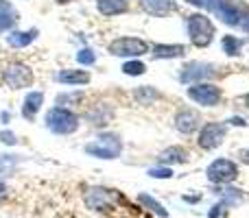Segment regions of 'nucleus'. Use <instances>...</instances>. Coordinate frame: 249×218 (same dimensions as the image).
<instances>
[{"label":"nucleus","mask_w":249,"mask_h":218,"mask_svg":"<svg viewBox=\"0 0 249 218\" xmlns=\"http://www.w3.org/2000/svg\"><path fill=\"white\" fill-rule=\"evenodd\" d=\"M79 116L68 107H53L46 114V129L55 135H70L79 129Z\"/></svg>","instance_id":"1"},{"label":"nucleus","mask_w":249,"mask_h":218,"mask_svg":"<svg viewBox=\"0 0 249 218\" xmlns=\"http://www.w3.org/2000/svg\"><path fill=\"white\" fill-rule=\"evenodd\" d=\"M186 29H188L190 42L197 48L210 46L212 39H214V24H212V20L208 16H203V13H193V16H188Z\"/></svg>","instance_id":"2"},{"label":"nucleus","mask_w":249,"mask_h":218,"mask_svg":"<svg viewBox=\"0 0 249 218\" xmlns=\"http://www.w3.org/2000/svg\"><path fill=\"white\" fill-rule=\"evenodd\" d=\"M83 151H86L90 157L116 159V157H121V153H123V142L118 140V135H114V133H105V135L88 142Z\"/></svg>","instance_id":"3"},{"label":"nucleus","mask_w":249,"mask_h":218,"mask_svg":"<svg viewBox=\"0 0 249 218\" xmlns=\"http://www.w3.org/2000/svg\"><path fill=\"white\" fill-rule=\"evenodd\" d=\"M109 55L114 57H131V59H136V57H142V55H149L151 46L149 42H144L142 37H116L109 42L107 46Z\"/></svg>","instance_id":"4"},{"label":"nucleus","mask_w":249,"mask_h":218,"mask_svg":"<svg viewBox=\"0 0 249 218\" xmlns=\"http://www.w3.org/2000/svg\"><path fill=\"white\" fill-rule=\"evenodd\" d=\"M186 94H188L190 101H195V103L201 105V107H214V105H219L221 99H223L221 87L214 85V83H208V81L193 83Z\"/></svg>","instance_id":"5"},{"label":"nucleus","mask_w":249,"mask_h":218,"mask_svg":"<svg viewBox=\"0 0 249 218\" xmlns=\"http://www.w3.org/2000/svg\"><path fill=\"white\" fill-rule=\"evenodd\" d=\"M206 177H208V181H212L216 185H228L238 177V166L232 159H225V157L214 159L206 168Z\"/></svg>","instance_id":"6"},{"label":"nucleus","mask_w":249,"mask_h":218,"mask_svg":"<svg viewBox=\"0 0 249 218\" xmlns=\"http://www.w3.org/2000/svg\"><path fill=\"white\" fill-rule=\"evenodd\" d=\"M2 79L11 90H24V87L33 85V70L22 61H11L2 70Z\"/></svg>","instance_id":"7"},{"label":"nucleus","mask_w":249,"mask_h":218,"mask_svg":"<svg viewBox=\"0 0 249 218\" xmlns=\"http://www.w3.org/2000/svg\"><path fill=\"white\" fill-rule=\"evenodd\" d=\"M225 135H228V127H225L223 122H206L201 127V131H199L197 144L201 146L203 151H212L223 144Z\"/></svg>","instance_id":"8"},{"label":"nucleus","mask_w":249,"mask_h":218,"mask_svg":"<svg viewBox=\"0 0 249 218\" xmlns=\"http://www.w3.org/2000/svg\"><path fill=\"white\" fill-rule=\"evenodd\" d=\"M216 74V66L212 64H201V61H190L181 68L179 72V81L181 83H201L206 79L214 77Z\"/></svg>","instance_id":"9"},{"label":"nucleus","mask_w":249,"mask_h":218,"mask_svg":"<svg viewBox=\"0 0 249 218\" xmlns=\"http://www.w3.org/2000/svg\"><path fill=\"white\" fill-rule=\"evenodd\" d=\"M201 127V116L195 109H179L175 116V129L184 135H190V133L199 131Z\"/></svg>","instance_id":"10"},{"label":"nucleus","mask_w":249,"mask_h":218,"mask_svg":"<svg viewBox=\"0 0 249 218\" xmlns=\"http://www.w3.org/2000/svg\"><path fill=\"white\" fill-rule=\"evenodd\" d=\"M86 203L90 210H107V207L114 203V194H112V190L92 188L86 192Z\"/></svg>","instance_id":"11"},{"label":"nucleus","mask_w":249,"mask_h":218,"mask_svg":"<svg viewBox=\"0 0 249 218\" xmlns=\"http://www.w3.org/2000/svg\"><path fill=\"white\" fill-rule=\"evenodd\" d=\"M212 11L219 16L221 22H225V24H230V26L241 24V20H243V16H241V11H238L236 2H232V0H221V2L216 4Z\"/></svg>","instance_id":"12"},{"label":"nucleus","mask_w":249,"mask_h":218,"mask_svg":"<svg viewBox=\"0 0 249 218\" xmlns=\"http://www.w3.org/2000/svg\"><path fill=\"white\" fill-rule=\"evenodd\" d=\"M42 105H44V92H29V94L24 96V101H22V116H24L29 122H33V120L37 118Z\"/></svg>","instance_id":"13"},{"label":"nucleus","mask_w":249,"mask_h":218,"mask_svg":"<svg viewBox=\"0 0 249 218\" xmlns=\"http://www.w3.org/2000/svg\"><path fill=\"white\" fill-rule=\"evenodd\" d=\"M20 20V13L16 11L9 0H0V33H9Z\"/></svg>","instance_id":"14"},{"label":"nucleus","mask_w":249,"mask_h":218,"mask_svg":"<svg viewBox=\"0 0 249 218\" xmlns=\"http://www.w3.org/2000/svg\"><path fill=\"white\" fill-rule=\"evenodd\" d=\"M140 4L153 17H166L168 13L175 11V2L173 0H140Z\"/></svg>","instance_id":"15"},{"label":"nucleus","mask_w":249,"mask_h":218,"mask_svg":"<svg viewBox=\"0 0 249 218\" xmlns=\"http://www.w3.org/2000/svg\"><path fill=\"white\" fill-rule=\"evenodd\" d=\"M155 59H179L186 55V46L184 44H155L151 46Z\"/></svg>","instance_id":"16"},{"label":"nucleus","mask_w":249,"mask_h":218,"mask_svg":"<svg viewBox=\"0 0 249 218\" xmlns=\"http://www.w3.org/2000/svg\"><path fill=\"white\" fill-rule=\"evenodd\" d=\"M39 31L37 29H29V31H9L7 35V44L11 48H26L37 39Z\"/></svg>","instance_id":"17"},{"label":"nucleus","mask_w":249,"mask_h":218,"mask_svg":"<svg viewBox=\"0 0 249 218\" xmlns=\"http://www.w3.org/2000/svg\"><path fill=\"white\" fill-rule=\"evenodd\" d=\"M96 9H99V13L105 17L123 16V13L129 11V0H99Z\"/></svg>","instance_id":"18"},{"label":"nucleus","mask_w":249,"mask_h":218,"mask_svg":"<svg viewBox=\"0 0 249 218\" xmlns=\"http://www.w3.org/2000/svg\"><path fill=\"white\" fill-rule=\"evenodd\" d=\"M57 81L64 83V85H88V83L92 81V77L86 70H70L68 68L57 74Z\"/></svg>","instance_id":"19"},{"label":"nucleus","mask_w":249,"mask_h":218,"mask_svg":"<svg viewBox=\"0 0 249 218\" xmlns=\"http://www.w3.org/2000/svg\"><path fill=\"white\" fill-rule=\"evenodd\" d=\"M158 162L162 166H171V164H186L188 162V151L184 146H168L166 151H162L158 157Z\"/></svg>","instance_id":"20"},{"label":"nucleus","mask_w":249,"mask_h":218,"mask_svg":"<svg viewBox=\"0 0 249 218\" xmlns=\"http://www.w3.org/2000/svg\"><path fill=\"white\" fill-rule=\"evenodd\" d=\"M112 116H114L112 107H107V105H94V107L86 114V120L92 124H96V127H107Z\"/></svg>","instance_id":"21"},{"label":"nucleus","mask_w":249,"mask_h":218,"mask_svg":"<svg viewBox=\"0 0 249 218\" xmlns=\"http://www.w3.org/2000/svg\"><path fill=\"white\" fill-rule=\"evenodd\" d=\"M133 99H136L138 105H153L155 101L162 99V94L151 85H140V87H136V92H133Z\"/></svg>","instance_id":"22"},{"label":"nucleus","mask_w":249,"mask_h":218,"mask_svg":"<svg viewBox=\"0 0 249 218\" xmlns=\"http://www.w3.org/2000/svg\"><path fill=\"white\" fill-rule=\"evenodd\" d=\"M221 46H223V52H225V55L234 57V55H238V52H241L243 39H238L236 35H225V37L221 39Z\"/></svg>","instance_id":"23"},{"label":"nucleus","mask_w":249,"mask_h":218,"mask_svg":"<svg viewBox=\"0 0 249 218\" xmlns=\"http://www.w3.org/2000/svg\"><path fill=\"white\" fill-rule=\"evenodd\" d=\"M138 201H140L142 205L146 207V210L155 212V214H158V216H162V218H166V216H168V212L164 210V205H162V203H158L153 197H149V194H138Z\"/></svg>","instance_id":"24"},{"label":"nucleus","mask_w":249,"mask_h":218,"mask_svg":"<svg viewBox=\"0 0 249 218\" xmlns=\"http://www.w3.org/2000/svg\"><path fill=\"white\" fill-rule=\"evenodd\" d=\"M18 162H20V157H18V155H7V153H0V177H7V175H11V172L16 170Z\"/></svg>","instance_id":"25"},{"label":"nucleus","mask_w":249,"mask_h":218,"mask_svg":"<svg viewBox=\"0 0 249 218\" xmlns=\"http://www.w3.org/2000/svg\"><path fill=\"white\" fill-rule=\"evenodd\" d=\"M146 66L142 64V61L138 59H131V61H124L123 64V72L127 74V77H140V74H144Z\"/></svg>","instance_id":"26"},{"label":"nucleus","mask_w":249,"mask_h":218,"mask_svg":"<svg viewBox=\"0 0 249 218\" xmlns=\"http://www.w3.org/2000/svg\"><path fill=\"white\" fill-rule=\"evenodd\" d=\"M77 61L81 66H92L96 61V52L92 50V48H81V50L77 52Z\"/></svg>","instance_id":"27"},{"label":"nucleus","mask_w":249,"mask_h":218,"mask_svg":"<svg viewBox=\"0 0 249 218\" xmlns=\"http://www.w3.org/2000/svg\"><path fill=\"white\" fill-rule=\"evenodd\" d=\"M149 177H153V179H171V177H173V170H171L168 166L151 168V170H149Z\"/></svg>","instance_id":"28"},{"label":"nucleus","mask_w":249,"mask_h":218,"mask_svg":"<svg viewBox=\"0 0 249 218\" xmlns=\"http://www.w3.org/2000/svg\"><path fill=\"white\" fill-rule=\"evenodd\" d=\"M225 207H228V205H225L223 201H219L210 212H208V216H210V218H219V216H223V214H225Z\"/></svg>","instance_id":"29"},{"label":"nucleus","mask_w":249,"mask_h":218,"mask_svg":"<svg viewBox=\"0 0 249 218\" xmlns=\"http://www.w3.org/2000/svg\"><path fill=\"white\" fill-rule=\"evenodd\" d=\"M0 142H2V144H9V146H13L16 144V135H13L11 131H0Z\"/></svg>","instance_id":"30"},{"label":"nucleus","mask_w":249,"mask_h":218,"mask_svg":"<svg viewBox=\"0 0 249 218\" xmlns=\"http://www.w3.org/2000/svg\"><path fill=\"white\" fill-rule=\"evenodd\" d=\"M238 157H241L243 164H249V149H243L241 153H238Z\"/></svg>","instance_id":"31"},{"label":"nucleus","mask_w":249,"mask_h":218,"mask_svg":"<svg viewBox=\"0 0 249 218\" xmlns=\"http://www.w3.org/2000/svg\"><path fill=\"white\" fill-rule=\"evenodd\" d=\"M184 201L186 203H197V201H201V194H197V197H184Z\"/></svg>","instance_id":"32"},{"label":"nucleus","mask_w":249,"mask_h":218,"mask_svg":"<svg viewBox=\"0 0 249 218\" xmlns=\"http://www.w3.org/2000/svg\"><path fill=\"white\" fill-rule=\"evenodd\" d=\"M230 122H232V124H238V127H245V120H243V118H232V120H230Z\"/></svg>","instance_id":"33"},{"label":"nucleus","mask_w":249,"mask_h":218,"mask_svg":"<svg viewBox=\"0 0 249 218\" xmlns=\"http://www.w3.org/2000/svg\"><path fill=\"white\" fill-rule=\"evenodd\" d=\"M7 192H9V190H7V185H4L2 181H0V199H4V197H7Z\"/></svg>","instance_id":"34"},{"label":"nucleus","mask_w":249,"mask_h":218,"mask_svg":"<svg viewBox=\"0 0 249 218\" xmlns=\"http://www.w3.org/2000/svg\"><path fill=\"white\" fill-rule=\"evenodd\" d=\"M241 26H243V29H245L247 33H249V16H245V17L241 20Z\"/></svg>","instance_id":"35"},{"label":"nucleus","mask_w":249,"mask_h":218,"mask_svg":"<svg viewBox=\"0 0 249 218\" xmlns=\"http://www.w3.org/2000/svg\"><path fill=\"white\" fill-rule=\"evenodd\" d=\"M0 120H2V122H9V120H11V114H7V111H2V114H0Z\"/></svg>","instance_id":"36"},{"label":"nucleus","mask_w":249,"mask_h":218,"mask_svg":"<svg viewBox=\"0 0 249 218\" xmlns=\"http://www.w3.org/2000/svg\"><path fill=\"white\" fill-rule=\"evenodd\" d=\"M57 2H59V4H66V2H70V0H57Z\"/></svg>","instance_id":"37"},{"label":"nucleus","mask_w":249,"mask_h":218,"mask_svg":"<svg viewBox=\"0 0 249 218\" xmlns=\"http://www.w3.org/2000/svg\"><path fill=\"white\" fill-rule=\"evenodd\" d=\"M245 105H247V107H249V94L245 96Z\"/></svg>","instance_id":"38"}]
</instances>
